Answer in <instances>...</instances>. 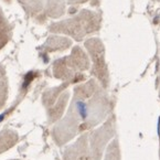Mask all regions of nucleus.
Returning a JSON list of instances; mask_svg holds the SVG:
<instances>
[{"label":"nucleus","mask_w":160,"mask_h":160,"mask_svg":"<svg viewBox=\"0 0 160 160\" xmlns=\"http://www.w3.org/2000/svg\"><path fill=\"white\" fill-rule=\"evenodd\" d=\"M103 160H122V150H120L119 140L114 138L108 145L105 151Z\"/></svg>","instance_id":"9d476101"},{"label":"nucleus","mask_w":160,"mask_h":160,"mask_svg":"<svg viewBox=\"0 0 160 160\" xmlns=\"http://www.w3.org/2000/svg\"><path fill=\"white\" fill-rule=\"evenodd\" d=\"M159 145H160V126H159Z\"/></svg>","instance_id":"2eb2a0df"},{"label":"nucleus","mask_w":160,"mask_h":160,"mask_svg":"<svg viewBox=\"0 0 160 160\" xmlns=\"http://www.w3.org/2000/svg\"><path fill=\"white\" fill-rule=\"evenodd\" d=\"M152 1H156V2H160V0H152Z\"/></svg>","instance_id":"dca6fc26"},{"label":"nucleus","mask_w":160,"mask_h":160,"mask_svg":"<svg viewBox=\"0 0 160 160\" xmlns=\"http://www.w3.org/2000/svg\"><path fill=\"white\" fill-rule=\"evenodd\" d=\"M66 5L70 6H76V5H82V3H85L90 0H64Z\"/></svg>","instance_id":"f8f14e48"},{"label":"nucleus","mask_w":160,"mask_h":160,"mask_svg":"<svg viewBox=\"0 0 160 160\" xmlns=\"http://www.w3.org/2000/svg\"><path fill=\"white\" fill-rule=\"evenodd\" d=\"M90 59L78 45L73 48L68 57L59 59L53 63V75L65 83H78L85 80L82 72L90 68Z\"/></svg>","instance_id":"7ed1b4c3"},{"label":"nucleus","mask_w":160,"mask_h":160,"mask_svg":"<svg viewBox=\"0 0 160 160\" xmlns=\"http://www.w3.org/2000/svg\"><path fill=\"white\" fill-rule=\"evenodd\" d=\"M84 45L92 60L91 75L94 76L98 84L107 91L111 85V75H109L108 66L106 63V50L103 41L99 38L93 37V38L87 39Z\"/></svg>","instance_id":"20e7f679"},{"label":"nucleus","mask_w":160,"mask_h":160,"mask_svg":"<svg viewBox=\"0 0 160 160\" xmlns=\"http://www.w3.org/2000/svg\"><path fill=\"white\" fill-rule=\"evenodd\" d=\"M7 93H8V82L6 78L5 70L0 65V107H2L7 99Z\"/></svg>","instance_id":"9b49d317"},{"label":"nucleus","mask_w":160,"mask_h":160,"mask_svg":"<svg viewBox=\"0 0 160 160\" xmlns=\"http://www.w3.org/2000/svg\"><path fill=\"white\" fill-rule=\"evenodd\" d=\"M113 109L112 97L95 78L75 86L68 112L52 130L55 144L64 146L78 135L98 127L113 114Z\"/></svg>","instance_id":"f257e3e1"},{"label":"nucleus","mask_w":160,"mask_h":160,"mask_svg":"<svg viewBox=\"0 0 160 160\" xmlns=\"http://www.w3.org/2000/svg\"><path fill=\"white\" fill-rule=\"evenodd\" d=\"M158 23L160 26V11H159V14H158Z\"/></svg>","instance_id":"4468645a"},{"label":"nucleus","mask_w":160,"mask_h":160,"mask_svg":"<svg viewBox=\"0 0 160 160\" xmlns=\"http://www.w3.org/2000/svg\"><path fill=\"white\" fill-rule=\"evenodd\" d=\"M101 27L102 14L99 12L83 9L72 18L53 22L49 27V30L52 33L68 35L75 41H82L88 35L98 32Z\"/></svg>","instance_id":"f03ea898"},{"label":"nucleus","mask_w":160,"mask_h":160,"mask_svg":"<svg viewBox=\"0 0 160 160\" xmlns=\"http://www.w3.org/2000/svg\"><path fill=\"white\" fill-rule=\"evenodd\" d=\"M72 45V41L65 37H59V35H51L43 45V49L48 52L55 51H64L68 50Z\"/></svg>","instance_id":"0eeeda50"},{"label":"nucleus","mask_w":160,"mask_h":160,"mask_svg":"<svg viewBox=\"0 0 160 160\" xmlns=\"http://www.w3.org/2000/svg\"><path fill=\"white\" fill-rule=\"evenodd\" d=\"M157 88H158V95H159V99H160V65H159V73H158V78H157Z\"/></svg>","instance_id":"ddd939ff"},{"label":"nucleus","mask_w":160,"mask_h":160,"mask_svg":"<svg viewBox=\"0 0 160 160\" xmlns=\"http://www.w3.org/2000/svg\"><path fill=\"white\" fill-rule=\"evenodd\" d=\"M11 34V28L9 22L6 19L2 10L0 9V49H2L10 39Z\"/></svg>","instance_id":"1a4fd4ad"},{"label":"nucleus","mask_w":160,"mask_h":160,"mask_svg":"<svg viewBox=\"0 0 160 160\" xmlns=\"http://www.w3.org/2000/svg\"><path fill=\"white\" fill-rule=\"evenodd\" d=\"M64 160H95L88 140V132L80 135L73 144L66 147L63 153Z\"/></svg>","instance_id":"423d86ee"},{"label":"nucleus","mask_w":160,"mask_h":160,"mask_svg":"<svg viewBox=\"0 0 160 160\" xmlns=\"http://www.w3.org/2000/svg\"><path fill=\"white\" fill-rule=\"evenodd\" d=\"M159 160H160V148H159Z\"/></svg>","instance_id":"f3484780"},{"label":"nucleus","mask_w":160,"mask_h":160,"mask_svg":"<svg viewBox=\"0 0 160 160\" xmlns=\"http://www.w3.org/2000/svg\"><path fill=\"white\" fill-rule=\"evenodd\" d=\"M18 1L30 16H37L44 8V0H18Z\"/></svg>","instance_id":"6e6552de"},{"label":"nucleus","mask_w":160,"mask_h":160,"mask_svg":"<svg viewBox=\"0 0 160 160\" xmlns=\"http://www.w3.org/2000/svg\"><path fill=\"white\" fill-rule=\"evenodd\" d=\"M68 83L60 85L54 88L48 90L43 95V104L48 112V118L50 122H58L63 115L65 106L70 98V93L66 91Z\"/></svg>","instance_id":"39448f33"}]
</instances>
